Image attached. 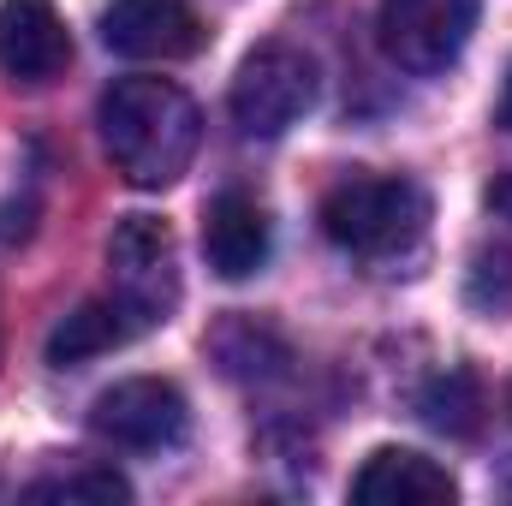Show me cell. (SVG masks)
Masks as SVG:
<instances>
[{
	"label": "cell",
	"instance_id": "obj_1",
	"mask_svg": "<svg viewBox=\"0 0 512 506\" xmlns=\"http://www.w3.org/2000/svg\"><path fill=\"white\" fill-rule=\"evenodd\" d=\"M96 126H102V149H108L114 173H126L137 191H161L191 167L203 114L167 78H120L102 96Z\"/></svg>",
	"mask_w": 512,
	"mask_h": 506
},
{
	"label": "cell",
	"instance_id": "obj_2",
	"mask_svg": "<svg viewBox=\"0 0 512 506\" xmlns=\"http://www.w3.org/2000/svg\"><path fill=\"white\" fill-rule=\"evenodd\" d=\"M429 227V197L417 179L399 173H352L322 197V233L346 256L393 262L405 256Z\"/></svg>",
	"mask_w": 512,
	"mask_h": 506
},
{
	"label": "cell",
	"instance_id": "obj_3",
	"mask_svg": "<svg viewBox=\"0 0 512 506\" xmlns=\"http://www.w3.org/2000/svg\"><path fill=\"white\" fill-rule=\"evenodd\" d=\"M233 126L245 137H280L316 108V60L292 42H262L233 78Z\"/></svg>",
	"mask_w": 512,
	"mask_h": 506
},
{
	"label": "cell",
	"instance_id": "obj_4",
	"mask_svg": "<svg viewBox=\"0 0 512 506\" xmlns=\"http://www.w3.org/2000/svg\"><path fill=\"white\" fill-rule=\"evenodd\" d=\"M108 268H114V298L137 328H161L179 304V251L167 221L155 215H120L108 233Z\"/></svg>",
	"mask_w": 512,
	"mask_h": 506
},
{
	"label": "cell",
	"instance_id": "obj_5",
	"mask_svg": "<svg viewBox=\"0 0 512 506\" xmlns=\"http://www.w3.org/2000/svg\"><path fill=\"white\" fill-rule=\"evenodd\" d=\"M90 429L126 453H167L191 429V405L167 376H126L90 405Z\"/></svg>",
	"mask_w": 512,
	"mask_h": 506
},
{
	"label": "cell",
	"instance_id": "obj_6",
	"mask_svg": "<svg viewBox=\"0 0 512 506\" xmlns=\"http://www.w3.org/2000/svg\"><path fill=\"white\" fill-rule=\"evenodd\" d=\"M376 30H382V48L393 66L435 78L465 54V42L477 30V0H382Z\"/></svg>",
	"mask_w": 512,
	"mask_h": 506
},
{
	"label": "cell",
	"instance_id": "obj_7",
	"mask_svg": "<svg viewBox=\"0 0 512 506\" xmlns=\"http://www.w3.org/2000/svg\"><path fill=\"white\" fill-rule=\"evenodd\" d=\"M203 36V12L191 0H114L102 12V42L126 60H185Z\"/></svg>",
	"mask_w": 512,
	"mask_h": 506
},
{
	"label": "cell",
	"instance_id": "obj_8",
	"mask_svg": "<svg viewBox=\"0 0 512 506\" xmlns=\"http://www.w3.org/2000/svg\"><path fill=\"white\" fill-rule=\"evenodd\" d=\"M72 66V30L54 0H0V72L12 84H48Z\"/></svg>",
	"mask_w": 512,
	"mask_h": 506
},
{
	"label": "cell",
	"instance_id": "obj_9",
	"mask_svg": "<svg viewBox=\"0 0 512 506\" xmlns=\"http://www.w3.org/2000/svg\"><path fill=\"white\" fill-rule=\"evenodd\" d=\"M453 495H459L453 471L435 465L429 453H411V447H376L364 459V471L352 477L358 506H447Z\"/></svg>",
	"mask_w": 512,
	"mask_h": 506
},
{
	"label": "cell",
	"instance_id": "obj_10",
	"mask_svg": "<svg viewBox=\"0 0 512 506\" xmlns=\"http://www.w3.org/2000/svg\"><path fill=\"white\" fill-rule=\"evenodd\" d=\"M203 256L221 280H251L268 262V215L245 191H221L203 215Z\"/></svg>",
	"mask_w": 512,
	"mask_h": 506
},
{
	"label": "cell",
	"instance_id": "obj_11",
	"mask_svg": "<svg viewBox=\"0 0 512 506\" xmlns=\"http://www.w3.org/2000/svg\"><path fill=\"white\" fill-rule=\"evenodd\" d=\"M131 334H143V328L120 310V298H90V304H78V310L48 334V364H54V370H66V364H90V358L126 346Z\"/></svg>",
	"mask_w": 512,
	"mask_h": 506
},
{
	"label": "cell",
	"instance_id": "obj_12",
	"mask_svg": "<svg viewBox=\"0 0 512 506\" xmlns=\"http://www.w3.org/2000/svg\"><path fill=\"white\" fill-rule=\"evenodd\" d=\"M417 411L441 435H477V423H483V387H477L471 370H447V376L423 381Z\"/></svg>",
	"mask_w": 512,
	"mask_h": 506
},
{
	"label": "cell",
	"instance_id": "obj_13",
	"mask_svg": "<svg viewBox=\"0 0 512 506\" xmlns=\"http://www.w3.org/2000/svg\"><path fill=\"white\" fill-rule=\"evenodd\" d=\"M18 501L30 506H114V501H131L126 477H114V471H60V477H36V483H24V495Z\"/></svg>",
	"mask_w": 512,
	"mask_h": 506
},
{
	"label": "cell",
	"instance_id": "obj_14",
	"mask_svg": "<svg viewBox=\"0 0 512 506\" xmlns=\"http://www.w3.org/2000/svg\"><path fill=\"white\" fill-rule=\"evenodd\" d=\"M465 304L489 322L512 316V245H483L465 268Z\"/></svg>",
	"mask_w": 512,
	"mask_h": 506
},
{
	"label": "cell",
	"instance_id": "obj_15",
	"mask_svg": "<svg viewBox=\"0 0 512 506\" xmlns=\"http://www.w3.org/2000/svg\"><path fill=\"white\" fill-rule=\"evenodd\" d=\"M215 358L227 364V376H274L286 364V346L256 322H227L215 334Z\"/></svg>",
	"mask_w": 512,
	"mask_h": 506
},
{
	"label": "cell",
	"instance_id": "obj_16",
	"mask_svg": "<svg viewBox=\"0 0 512 506\" xmlns=\"http://www.w3.org/2000/svg\"><path fill=\"white\" fill-rule=\"evenodd\" d=\"M489 209H495V215H507V221H512V173H501V179L489 185Z\"/></svg>",
	"mask_w": 512,
	"mask_h": 506
},
{
	"label": "cell",
	"instance_id": "obj_17",
	"mask_svg": "<svg viewBox=\"0 0 512 506\" xmlns=\"http://www.w3.org/2000/svg\"><path fill=\"white\" fill-rule=\"evenodd\" d=\"M495 120L512 131V66H507V90H501V108H495Z\"/></svg>",
	"mask_w": 512,
	"mask_h": 506
}]
</instances>
